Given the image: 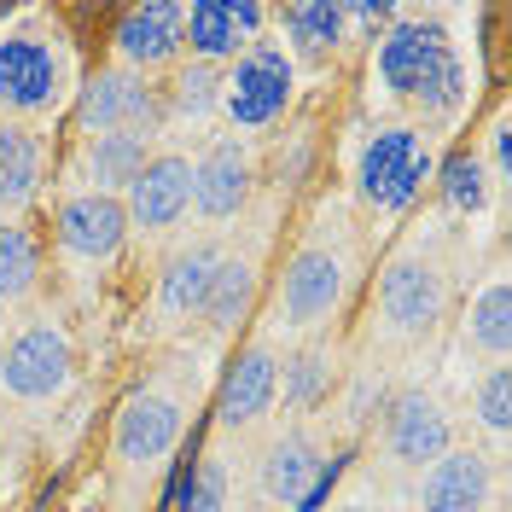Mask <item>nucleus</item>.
<instances>
[{
    "label": "nucleus",
    "mask_w": 512,
    "mask_h": 512,
    "mask_svg": "<svg viewBox=\"0 0 512 512\" xmlns=\"http://www.w3.org/2000/svg\"><path fill=\"white\" fill-rule=\"evenodd\" d=\"M373 70H379L384 94L408 99L431 123H448L466 105V59L454 53V41L437 18H396L379 35Z\"/></svg>",
    "instance_id": "f257e3e1"
},
{
    "label": "nucleus",
    "mask_w": 512,
    "mask_h": 512,
    "mask_svg": "<svg viewBox=\"0 0 512 512\" xmlns=\"http://www.w3.org/2000/svg\"><path fill=\"white\" fill-rule=\"evenodd\" d=\"M70 94H76V59L59 24L24 18L0 30V117L6 123H47L70 111Z\"/></svg>",
    "instance_id": "f03ea898"
},
{
    "label": "nucleus",
    "mask_w": 512,
    "mask_h": 512,
    "mask_svg": "<svg viewBox=\"0 0 512 512\" xmlns=\"http://www.w3.org/2000/svg\"><path fill=\"white\" fill-rule=\"evenodd\" d=\"M350 297V245L338 233L315 227L280 268V286H274V320L297 332V338H320L338 309Z\"/></svg>",
    "instance_id": "7ed1b4c3"
},
{
    "label": "nucleus",
    "mask_w": 512,
    "mask_h": 512,
    "mask_svg": "<svg viewBox=\"0 0 512 512\" xmlns=\"http://www.w3.org/2000/svg\"><path fill=\"white\" fill-rule=\"evenodd\" d=\"M431 175H437V152L419 123H384L355 152V198L373 216H408Z\"/></svg>",
    "instance_id": "20e7f679"
},
{
    "label": "nucleus",
    "mask_w": 512,
    "mask_h": 512,
    "mask_svg": "<svg viewBox=\"0 0 512 512\" xmlns=\"http://www.w3.org/2000/svg\"><path fill=\"white\" fill-rule=\"evenodd\" d=\"M373 315H379L384 338H396V344H425V338H437V326H443V315H448V268L431 251L390 256L384 274H379V303H373Z\"/></svg>",
    "instance_id": "39448f33"
},
{
    "label": "nucleus",
    "mask_w": 512,
    "mask_h": 512,
    "mask_svg": "<svg viewBox=\"0 0 512 512\" xmlns=\"http://www.w3.org/2000/svg\"><path fill=\"white\" fill-rule=\"evenodd\" d=\"M70 379H76V344L64 320L35 315L0 344V396L41 408V402H59Z\"/></svg>",
    "instance_id": "423d86ee"
},
{
    "label": "nucleus",
    "mask_w": 512,
    "mask_h": 512,
    "mask_svg": "<svg viewBox=\"0 0 512 512\" xmlns=\"http://www.w3.org/2000/svg\"><path fill=\"white\" fill-rule=\"evenodd\" d=\"M291 94H297V64L286 59L280 41H256L251 53L222 70V123L245 140V134H262L274 128L291 111Z\"/></svg>",
    "instance_id": "0eeeda50"
},
{
    "label": "nucleus",
    "mask_w": 512,
    "mask_h": 512,
    "mask_svg": "<svg viewBox=\"0 0 512 512\" xmlns=\"http://www.w3.org/2000/svg\"><path fill=\"white\" fill-rule=\"evenodd\" d=\"M128 216L123 198H105V192H82L70 187L53 204V245H59V262L70 274L94 280V274H111L128 251Z\"/></svg>",
    "instance_id": "6e6552de"
},
{
    "label": "nucleus",
    "mask_w": 512,
    "mask_h": 512,
    "mask_svg": "<svg viewBox=\"0 0 512 512\" xmlns=\"http://www.w3.org/2000/svg\"><path fill=\"white\" fill-rule=\"evenodd\" d=\"M70 123H76V140L88 134H117V128H134V134H163V88L134 76V70H117V64H99L88 82H76L70 94Z\"/></svg>",
    "instance_id": "1a4fd4ad"
},
{
    "label": "nucleus",
    "mask_w": 512,
    "mask_h": 512,
    "mask_svg": "<svg viewBox=\"0 0 512 512\" xmlns=\"http://www.w3.org/2000/svg\"><path fill=\"white\" fill-rule=\"evenodd\" d=\"M326 472H332V454L309 425H286L274 443L256 454L251 489L262 507L274 512H315L320 489H326Z\"/></svg>",
    "instance_id": "9d476101"
},
{
    "label": "nucleus",
    "mask_w": 512,
    "mask_h": 512,
    "mask_svg": "<svg viewBox=\"0 0 512 512\" xmlns=\"http://www.w3.org/2000/svg\"><path fill=\"white\" fill-rule=\"evenodd\" d=\"M379 448H384V460H390V472L419 478L425 466H437L454 448V419H448V408L431 390L408 384V390H396L379 408Z\"/></svg>",
    "instance_id": "9b49d317"
},
{
    "label": "nucleus",
    "mask_w": 512,
    "mask_h": 512,
    "mask_svg": "<svg viewBox=\"0 0 512 512\" xmlns=\"http://www.w3.org/2000/svg\"><path fill=\"white\" fill-rule=\"evenodd\" d=\"M181 431H187V408L169 390H128L111 419V460L123 472H158L181 448Z\"/></svg>",
    "instance_id": "f8f14e48"
},
{
    "label": "nucleus",
    "mask_w": 512,
    "mask_h": 512,
    "mask_svg": "<svg viewBox=\"0 0 512 512\" xmlns=\"http://www.w3.org/2000/svg\"><path fill=\"white\" fill-rule=\"evenodd\" d=\"M256 192V152L239 134H216L198 158H192V216L210 227H227L251 210Z\"/></svg>",
    "instance_id": "ddd939ff"
},
{
    "label": "nucleus",
    "mask_w": 512,
    "mask_h": 512,
    "mask_svg": "<svg viewBox=\"0 0 512 512\" xmlns=\"http://www.w3.org/2000/svg\"><path fill=\"white\" fill-rule=\"evenodd\" d=\"M128 233L140 239H169L192 216V158L175 146H158V158L140 169V181L123 192Z\"/></svg>",
    "instance_id": "4468645a"
},
{
    "label": "nucleus",
    "mask_w": 512,
    "mask_h": 512,
    "mask_svg": "<svg viewBox=\"0 0 512 512\" xmlns=\"http://www.w3.org/2000/svg\"><path fill=\"white\" fill-rule=\"evenodd\" d=\"M262 24H268V6H256V0H187L181 47H187V59L227 70L239 53H251L262 41Z\"/></svg>",
    "instance_id": "2eb2a0df"
},
{
    "label": "nucleus",
    "mask_w": 512,
    "mask_h": 512,
    "mask_svg": "<svg viewBox=\"0 0 512 512\" xmlns=\"http://www.w3.org/2000/svg\"><path fill=\"white\" fill-rule=\"evenodd\" d=\"M187 59L181 47V0H146V6H128L111 24V64L117 70H134V76H158V70H175Z\"/></svg>",
    "instance_id": "dca6fc26"
},
{
    "label": "nucleus",
    "mask_w": 512,
    "mask_h": 512,
    "mask_svg": "<svg viewBox=\"0 0 512 512\" xmlns=\"http://www.w3.org/2000/svg\"><path fill=\"white\" fill-rule=\"evenodd\" d=\"M501 501L495 495V454H483L472 443H454L414 478V507L419 512H489Z\"/></svg>",
    "instance_id": "f3484780"
},
{
    "label": "nucleus",
    "mask_w": 512,
    "mask_h": 512,
    "mask_svg": "<svg viewBox=\"0 0 512 512\" xmlns=\"http://www.w3.org/2000/svg\"><path fill=\"white\" fill-rule=\"evenodd\" d=\"M53 181V146L30 123L0 117V222H30L41 192Z\"/></svg>",
    "instance_id": "a211bd4d"
},
{
    "label": "nucleus",
    "mask_w": 512,
    "mask_h": 512,
    "mask_svg": "<svg viewBox=\"0 0 512 512\" xmlns=\"http://www.w3.org/2000/svg\"><path fill=\"white\" fill-rule=\"evenodd\" d=\"M274 408H280V355H274V344H245L222 373L216 419H222V431H251Z\"/></svg>",
    "instance_id": "6ab92c4d"
},
{
    "label": "nucleus",
    "mask_w": 512,
    "mask_h": 512,
    "mask_svg": "<svg viewBox=\"0 0 512 512\" xmlns=\"http://www.w3.org/2000/svg\"><path fill=\"white\" fill-rule=\"evenodd\" d=\"M152 158H158V134H134V128L88 134V140H76V187L123 198Z\"/></svg>",
    "instance_id": "aec40b11"
},
{
    "label": "nucleus",
    "mask_w": 512,
    "mask_h": 512,
    "mask_svg": "<svg viewBox=\"0 0 512 512\" xmlns=\"http://www.w3.org/2000/svg\"><path fill=\"white\" fill-rule=\"evenodd\" d=\"M222 262V245L216 239H192L158 268V320L163 326H198V309H204V291H210V274Z\"/></svg>",
    "instance_id": "412c9836"
},
{
    "label": "nucleus",
    "mask_w": 512,
    "mask_h": 512,
    "mask_svg": "<svg viewBox=\"0 0 512 512\" xmlns=\"http://www.w3.org/2000/svg\"><path fill=\"white\" fill-rule=\"evenodd\" d=\"M251 303H256V262L239 251H222L216 274H210V291H204V309H198V326L204 338H233L245 320H251Z\"/></svg>",
    "instance_id": "4be33fe9"
},
{
    "label": "nucleus",
    "mask_w": 512,
    "mask_h": 512,
    "mask_svg": "<svg viewBox=\"0 0 512 512\" xmlns=\"http://www.w3.org/2000/svg\"><path fill=\"white\" fill-rule=\"evenodd\" d=\"M280 18V47H286V59H309V64H326L344 41H350V18H344V6L338 0H297V6H280L274 12Z\"/></svg>",
    "instance_id": "5701e85b"
},
{
    "label": "nucleus",
    "mask_w": 512,
    "mask_h": 512,
    "mask_svg": "<svg viewBox=\"0 0 512 512\" xmlns=\"http://www.w3.org/2000/svg\"><path fill=\"white\" fill-rule=\"evenodd\" d=\"M332 390H338V355L326 350L320 338H303L280 361V408L291 419H309L332 402Z\"/></svg>",
    "instance_id": "b1692460"
},
{
    "label": "nucleus",
    "mask_w": 512,
    "mask_h": 512,
    "mask_svg": "<svg viewBox=\"0 0 512 512\" xmlns=\"http://www.w3.org/2000/svg\"><path fill=\"white\" fill-rule=\"evenodd\" d=\"M47 245L30 222H0V309H18L41 291Z\"/></svg>",
    "instance_id": "393cba45"
},
{
    "label": "nucleus",
    "mask_w": 512,
    "mask_h": 512,
    "mask_svg": "<svg viewBox=\"0 0 512 512\" xmlns=\"http://www.w3.org/2000/svg\"><path fill=\"white\" fill-rule=\"evenodd\" d=\"M163 117L169 123H216L222 117V70L216 64L181 59L169 70V88H163Z\"/></svg>",
    "instance_id": "a878e982"
},
{
    "label": "nucleus",
    "mask_w": 512,
    "mask_h": 512,
    "mask_svg": "<svg viewBox=\"0 0 512 512\" xmlns=\"http://www.w3.org/2000/svg\"><path fill=\"white\" fill-rule=\"evenodd\" d=\"M466 344L489 361V367H507L512 355V286L507 280H489L466 309Z\"/></svg>",
    "instance_id": "bb28decb"
},
{
    "label": "nucleus",
    "mask_w": 512,
    "mask_h": 512,
    "mask_svg": "<svg viewBox=\"0 0 512 512\" xmlns=\"http://www.w3.org/2000/svg\"><path fill=\"white\" fill-rule=\"evenodd\" d=\"M431 181H437V198H443L448 216H483L489 210V192H495V181H489V169H483L478 152H454Z\"/></svg>",
    "instance_id": "cd10ccee"
},
{
    "label": "nucleus",
    "mask_w": 512,
    "mask_h": 512,
    "mask_svg": "<svg viewBox=\"0 0 512 512\" xmlns=\"http://www.w3.org/2000/svg\"><path fill=\"white\" fill-rule=\"evenodd\" d=\"M472 425L495 448H507L512 431V367H489L478 384H472Z\"/></svg>",
    "instance_id": "c85d7f7f"
},
{
    "label": "nucleus",
    "mask_w": 512,
    "mask_h": 512,
    "mask_svg": "<svg viewBox=\"0 0 512 512\" xmlns=\"http://www.w3.org/2000/svg\"><path fill=\"white\" fill-rule=\"evenodd\" d=\"M233 507V472H227L222 454H198V466L187 472L175 512H227Z\"/></svg>",
    "instance_id": "c756f323"
},
{
    "label": "nucleus",
    "mask_w": 512,
    "mask_h": 512,
    "mask_svg": "<svg viewBox=\"0 0 512 512\" xmlns=\"http://www.w3.org/2000/svg\"><path fill=\"white\" fill-rule=\"evenodd\" d=\"M344 18H350V30H355V24H367L373 35H384L402 12H396V6H344Z\"/></svg>",
    "instance_id": "7c9ffc66"
},
{
    "label": "nucleus",
    "mask_w": 512,
    "mask_h": 512,
    "mask_svg": "<svg viewBox=\"0 0 512 512\" xmlns=\"http://www.w3.org/2000/svg\"><path fill=\"white\" fill-rule=\"evenodd\" d=\"M332 512H384V507H373V501H344V507H332Z\"/></svg>",
    "instance_id": "2f4dec72"
},
{
    "label": "nucleus",
    "mask_w": 512,
    "mask_h": 512,
    "mask_svg": "<svg viewBox=\"0 0 512 512\" xmlns=\"http://www.w3.org/2000/svg\"><path fill=\"white\" fill-rule=\"evenodd\" d=\"M489 512H507V507H501V501H495V507H489Z\"/></svg>",
    "instance_id": "473e14b6"
},
{
    "label": "nucleus",
    "mask_w": 512,
    "mask_h": 512,
    "mask_svg": "<svg viewBox=\"0 0 512 512\" xmlns=\"http://www.w3.org/2000/svg\"><path fill=\"white\" fill-rule=\"evenodd\" d=\"M227 512H251V507H227Z\"/></svg>",
    "instance_id": "72a5a7b5"
}]
</instances>
